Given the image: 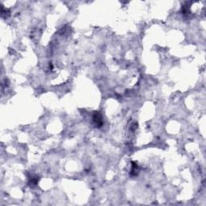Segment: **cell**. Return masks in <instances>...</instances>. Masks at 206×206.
I'll use <instances>...</instances> for the list:
<instances>
[{
  "instance_id": "obj_1",
  "label": "cell",
  "mask_w": 206,
  "mask_h": 206,
  "mask_svg": "<svg viewBox=\"0 0 206 206\" xmlns=\"http://www.w3.org/2000/svg\"><path fill=\"white\" fill-rule=\"evenodd\" d=\"M94 122L96 123V124L97 125L98 124V123H100V125H101L102 124V120H101V115H100V114H95V115H94Z\"/></svg>"
}]
</instances>
